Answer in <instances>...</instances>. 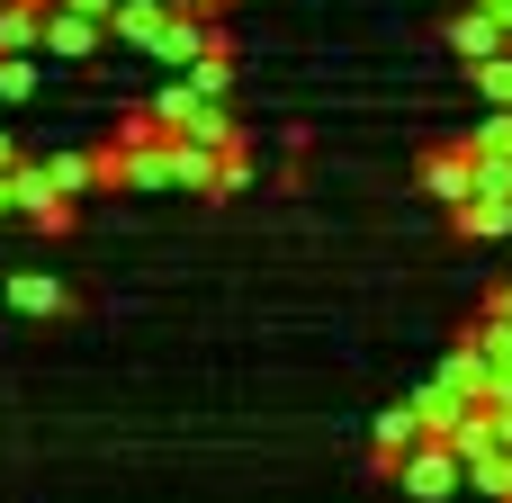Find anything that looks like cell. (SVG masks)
Here are the masks:
<instances>
[{
	"label": "cell",
	"instance_id": "obj_1",
	"mask_svg": "<svg viewBox=\"0 0 512 503\" xmlns=\"http://www.w3.org/2000/svg\"><path fill=\"white\" fill-rule=\"evenodd\" d=\"M387 477H396L414 503H450V495H468V468H459V450H450L441 432H423V441H414V450H405Z\"/></svg>",
	"mask_w": 512,
	"mask_h": 503
},
{
	"label": "cell",
	"instance_id": "obj_2",
	"mask_svg": "<svg viewBox=\"0 0 512 503\" xmlns=\"http://www.w3.org/2000/svg\"><path fill=\"white\" fill-rule=\"evenodd\" d=\"M72 207L81 198H63L45 162H9V216H27L36 234H72Z\"/></svg>",
	"mask_w": 512,
	"mask_h": 503
},
{
	"label": "cell",
	"instance_id": "obj_3",
	"mask_svg": "<svg viewBox=\"0 0 512 503\" xmlns=\"http://www.w3.org/2000/svg\"><path fill=\"white\" fill-rule=\"evenodd\" d=\"M99 36H108L99 18H81L72 0H45V36H36V54H54V63H90Z\"/></svg>",
	"mask_w": 512,
	"mask_h": 503
},
{
	"label": "cell",
	"instance_id": "obj_4",
	"mask_svg": "<svg viewBox=\"0 0 512 503\" xmlns=\"http://www.w3.org/2000/svg\"><path fill=\"white\" fill-rule=\"evenodd\" d=\"M441 45H450L459 63H486V54H504V45H512V27L495 18V9H486V0H468V9L441 27Z\"/></svg>",
	"mask_w": 512,
	"mask_h": 503
},
{
	"label": "cell",
	"instance_id": "obj_5",
	"mask_svg": "<svg viewBox=\"0 0 512 503\" xmlns=\"http://www.w3.org/2000/svg\"><path fill=\"white\" fill-rule=\"evenodd\" d=\"M414 441H423V414H414V405H387V414L369 423V477H387Z\"/></svg>",
	"mask_w": 512,
	"mask_h": 503
},
{
	"label": "cell",
	"instance_id": "obj_6",
	"mask_svg": "<svg viewBox=\"0 0 512 503\" xmlns=\"http://www.w3.org/2000/svg\"><path fill=\"white\" fill-rule=\"evenodd\" d=\"M450 216H459L468 243H512V198H504V189H468Z\"/></svg>",
	"mask_w": 512,
	"mask_h": 503
},
{
	"label": "cell",
	"instance_id": "obj_7",
	"mask_svg": "<svg viewBox=\"0 0 512 503\" xmlns=\"http://www.w3.org/2000/svg\"><path fill=\"white\" fill-rule=\"evenodd\" d=\"M423 189H432L441 207H459V198L477 189V153H468V144H441V153H423Z\"/></svg>",
	"mask_w": 512,
	"mask_h": 503
},
{
	"label": "cell",
	"instance_id": "obj_8",
	"mask_svg": "<svg viewBox=\"0 0 512 503\" xmlns=\"http://www.w3.org/2000/svg\"><path fill=\"white\" fill-rule=\"evenodd\" d=\"M63 306H72V288L54 270H9V315H63Z\"/></svg>",
	"mask_w": 512,
	"mask_h": 503
},
{
	"label": "cell",
	"instance_id": "obj_9",
	"mask_svg": "<svg viewBox=\"0 0 512 503\" xmlns=\"http://www.w3.org/2000/svg\"><path fill=\"white\" fill-rule=\"evenodd\" d=\"M432 387H450V396H468V405H477V396H486V351H477V342L459 333V342L441 351V369H432Z\"/></svg>",
	"mask_w": 512,
	"mask_h": 503
},
{
	"label": "cell",
	"instance_id": "obj_10",
	"mask_svg": "<svg viewBox=\"0 0 512 503\" xmlns=\"http://www.w3.org/2000/svg\"><path fill=\"white\" fill-rule=\"evenodd\" d=\"M45 36V0H0V54H36Z\"/></svg>",
	"mask_w": 512,
	"mask_h": 503
},
{
	"label": "cell",
	"instance_id": "obj_11",
	"mask_svg": "<svg viewBox=\"0 0 512 503\" xmlns=\"http://www.w3.org/2000/svg\"><path fill=\"white\" fill-rule=\"evenodd\" d=\"M468 486L486 503H512V450H486V459H468Z\"/></svg>",
	"mask_w": 512,
	"mask_h": 503
},
{
	"label": "cell",
	"instance_id": "obj_12",
	"mask_svg": "<svg viewBox=\"0 0 512 503\" xmlns=\"http://www.w3.org/2000/svg\"><path fill=\"white\" fill-rule=\"evenodd\" d=\"M414 414H423V432H441V441H450V432H459V414H468V396H450V387H423V396H414Z\"/></svg>",
	"mask_w": 512,
	"mask_h": 503
},
{
	"label": "cell",
	"instance_id": "obj_13",
	"mask_svg": "<svg viewBox=\"0 0 512 503\" xmlns=\"http://www.w3.org/2000/svg\"><path fill=\"white\" fill-rule=\"evenodd\" d=\"M234 189H252V144H225L216 153V189L207 198H234Z\"/></svg>",
	"mask_w": 512,
	"mask_h": 503
},
{
	"label": "cell",
	"instance_id": "obj_14",
	"mask_svg": "<svg viewBox=\"0 0 512 503\" xmlns=\"http://www.w3.org/2000/svg\"><path fill=\"white\" fill-rule=\"evenodd\" d=\"M90 189H126V144H90Z\"/></svg>",
	"mask_w": 512,
	"mask_h": 503
},
{
	"label": "cell",
	"instance_id": "obj_15",
	"mask_svg": "<svg viewBox=\"0 0 512 503\" xmlns=\"http://www.w3.org/2000/svg\"><path fill=\"white\" fill-rule=\"evenodd\" d=\"M36 90V54H0V108H18Z\"/></svg>",
	"mask_w": 512,
	"mask_h": 503
},
{
	"label": "cell",
	"instance_id": "obj_16",
	"mask_svg": "<svg viewBox=\"0 0 512 503\" xmlns=\"http://www.w3.org/2000/svg\"><path fill=\"white\" fill-rule=\"evenodd\" d=\"M45 171H54V189H63V198H81V189H90V153H54Z\"/></svg>",
	"mask_w": 512,
	"mask_h": 503
},
{
	"label": "cell",
	"instance_id": "obj_17",
	"mask_svg": "<svg viewBox=\"0 0 512 503\" xmlns=\"http://www.w3.org/2000/svg\"><path fill=\"white\" fill-rule=\"evenodd\" d=\"M486 423H495V450H512V396H504V405H486Z\"/></svg>",
	"mask_w": 512,
	"mask_h": 503
},
{
	"label": "cell",
	"instance_id": "obj_18",
	"mask_svg": "<svg viewBox=\"0 0 512 503\" xmlns=\"http://www.w3.org/2000/svg\"><path fill=\"white\" fill-rule=\"evenodd\" d=\"M171 9H189V18H225L234 0H171Z\"/></svg>",
	"mask_w": 512,
	"mask_h": 503
},
{
	"label": "cell",
	"instance_id": "obj_19",
	"mask_svg": "<svg viewBox=\"0 0 512 503\" xmlns=\"http://www.w3.org/2000/svg\"><path fill=\"white\" fill-rule=\"evenodd\" d=\"M495 315H512V279H504V288H495Z\"/></svg>",
	"mask_w": 512,
	"mask_h": 503
},
{
	"label": "cell",
	"instance_id": "obj_20",
	"mask_svg": "<svg viewBox=\"0 0 512 503\" xmlns=\"http://www.w3.org/2000/svg\"><path fill=\"white\" fill-rule=\"evenodd\" d=\"M9 162H18V153H9V126H0V171H9Z\"/></svg>",
	"mask_w": 512,
	"mask_h": 503
},
{
	"label": "cell",
	"instance_id": "obj_21",
	"mask_svg": "<svg viewBox=\"0 0 512 503\" xmlns=\"http://www.w3.org/2000/svg\"><path fill=\"white\" fill-rule=\"evenodd\" d=\"M0 225H9V171H0Z\"/></svg>",
	"mask_w": 512,
	"mask_h": 503
}]
</instances>
